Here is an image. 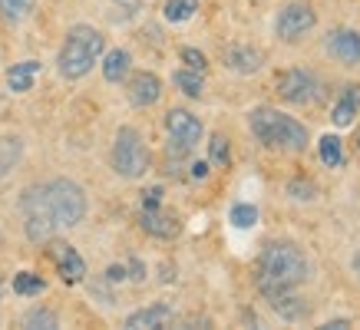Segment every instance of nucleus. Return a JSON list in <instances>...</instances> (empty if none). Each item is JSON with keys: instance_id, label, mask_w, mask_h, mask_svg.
<instances>
[{"instance_id": "nucleus-1", "label": "nucleus", "mask_w": 360, "mask_h": 330, "mask_svg": "<svg viewBox=\"0 0 360 330\" xmlns=\"http://www.w3.org/2000/svg\"><path fill=\"white\" fill-rule=\"evenodd\" d=\"M23 231L30 242H50L56 231L73 228L86 215V195L73 178H50L33 185L20 198Z\"/></svg>"}, {"instance_id": "nucleus-2", "label": "nucleus", "mask_w": 360, "mask_h": 330, "mask_svg": "<svg viewBox=\"0 0 360 330\" xmlns=\"http://www.w3.org/2000/svg\"><path fill=\"white\" fill-rule=\"evenodd\" d=\"M304 277H307V258L291 242L268 244L262 258H258V291L264 297L281 294V291H295L297 284H304Z\"/></svg>"}, {"instance_id": "nucleus-3", "label": "nucleus", "mask_w": 360, "mask_h": 330, "mask_svg": "<svg viewBox=\"0 0 360 330\" xmlns=\"http://www.w3.org/2000/svg\"><path fill=\"white\" fill-rule=\"evenodd\" d=\"M103 33L96 27H86V23H79L73 30L66 33L63 46H60V56H56V66H60V73L66 79H79L86 77L89 70L96 66V60L103 56Z\"/></svg>"}, {"instance_id": "nucleus-4", "label": "nucleus", "mask_w": 360, "mask_h": 330, "mask_svg": "<svg viewBox=\"0 0 360 330\" xmlns=\"http://www.w3.org/2000/svg\"><path fill=\"white\" fill-rule=\"evenodd\" d=\"M251 132L262 139L264 145L271 149H304L307 145V129L295 116H284V112L271 110V106H262L248 116Z\"/></svg>"}, {"instance_id": "nucleus-5", "label": "nucleus", "mask_w": 360, "mask_h": 330, "mask_svg": "<svg viewBox=\"0 0 360 330\" xmlns=\"http://www.w3.org/2000/svg\"><path fill=\"white\" fill-rule=\"evenodd\" d=\"M112 169L122 178H139L149 169V149L142 143V136L132 126H122L116 132V143H112Z\"/></svg>"}, {"instance_id": "nucleus-6", "label": "nucleus", "mask_w": 360, "mask_h": 330, "mask_svg": "<svg viewBox=\"0 0 360 330\" xmlns=\"http://www.w3.org/2000/svg\"><path fill=\"white\" fill-rule=\"evenodd\" d=\"M165 132H169V152L186 155L202 139V122L188 110H169L165 112Z\"/></svg>"}, {"instance_id": "nucleus-7", "label": "nucleus", "mask_w": 360, "mask_h": 330, "mask_svg": "<svg viewBox=\"0 0 360 330\" xmlns=\"http://www.w3.org/2000/svg\"><path fill=\"white\" fill-rule=\"evenodd\" d=\"M278 93H281V99L295 103V106H311V103H317V99L324 96V86L307 70H288L278 79Z\"/></svg>"}, {"instance_id": "nucleus-8", "label": "nucleus", "mask_w": 360, "mask_h": 330, "mask_svg": "<svg viewBox=\"0 0 360 330\" xmlns=\"http://www.w3.org/2000/svg\"><path fill=\"white\" fill-rule=\"evenodd\" d=\"M317 23V13L307 7V4H288L281 13H278V23H274V30L281 37L284 44H295L297 37H304V33L314 30Z\"/></svg>"}, {"instance_id": "nucleus-9", "label": "nucleus", "mask_w": 360, "mask_h": 330, "mask_svg": "<svg viewBox=\"0 0 360 330\" xmlns=\"http://www.w3.org/2000/svg\"><path fill=\"white\" fill-rule=\"evenodd\" d=\"M324 50H328L338 63L344 66H360V33L357 30H347V27H340V30H330L328 40H324Z\"/></svg>"}, {"instance_id": "nucleus-10", "label": "nucleus", "mask_w": 360, "mask_h": 330, "mask_svg": "<svg viewBox=\"0 0 360 330\" xmlns=\"http://www.w3.org/2000/svg\"><path fill=\"white\" fill-rule=\"evenodd\" d=\"M50 258L56 261L60 277H63L66 284H77V281H83V275H86V261L79 258V251L73 248V244L53 242V238H50Z\"/></svg>"}, {"instance_id": "nucleus-11", "label": "nucleus", "mask_w": 360, "mask_h": 330, "mask_svg": "<svg viewBox=\"0 0 360 330\" xmlns=\"http://www.w3.org/2000/svg\"><path fill=\"white\" fill-rule=\"evenodd\" d=\"M139 225L146 235H153V238H172L175 231H179V221H175V215H169V211H162V205H142L139 211Z\"/></svg>"}, {"instance_id": "nucleus-12", "label": "nucleus", "mask_w": 360, "mask_h": 330, "mask_svg": "<svg viewBox=\"0 0 360 330\" xmlns=\"http://www.w3.org/2000/svg\"><path fill=\"white\" fill-rule=\"evenodd\" d=\"M162 96V79L155 77V73H136V77L129 79V103L132 106H153L155 99Z\"/></svg>"}, {"instance_id": "nucleus-13", "label": "nucleus", "mask_w": 360, "mask_h": 330, "mask_svg": "<svg viewBox=\"0 0 360 330\" xmlns=\"http://www.w3.org/2000/svg\"><path fill=\"white\" fill-rule=\"evenodd\" d=\"M225 63H229L231 73H241V77H251L264 66V53L255 50V46H229L225 50Z\"/></svg>"}, {"instance_id": "nucleus-14", "label": "nucleus", "mask_w": 360, "mask_h": 330, "mask_svg": "<svg viewBox=\"0 0 360 330\" xmlns=\"http://www.w3.org/2000/svg\"><path fill=\"white\" fill-rule=\"evenodd\" d=\"M169 317H172V308H169V304H153V308L132 310L122 327L126 330H153V327H162Z\"/></svg>"}, {"instance_id": "nucleus-15", "label": "nucleus", "mask_w": 360, "mask_h": 330, "mask_svg": "<svg viewBox=\"0 0 360 330\" xmlns=\"http://www.w3.org/2000/svg\"><path fill=\"white\" fill-rule=\"evenodd\" d=\"M360 110V86H354V83H347V86L340 89V99L334 103V112H330V119H334V126H350L354 122V116H357Z\"/></svg>"}, {"instance_id": "nucleus-16", "label": "nucleus", "mask_w": 360, "mask_h": 330, "mask_svg": "<svg viewBox=\"0 0 360 330\" xmlns=\"http://www.w3.org/2000/svg\"><path fill=\"white\" fill-rule=\"evenodd\" d=\"M268 304H271V310H278L284 320H304L307 317V304L301 301V297H295V291H281V294H271L268 297Z\"/></svg>"}, {"instance_id": "nucleus-17", "label": "nucleus", "mask_w": 360, "mask_h": 330, "mask_svg": "<svg viewBox=\"0 0 360 330\" xmlns=\"http://www.w3.org/2000/svg\"><path fill=\"white\" fill-rule=\"evenodd\" d=\"M40 73V63L37 60H23V63H13L11 70H7V86L13 89V93H27V89L33 86V77Z\"/></svg>"}, {"instance_id": "nucleus-18", "label": "nucleus", "mask_w": 360, "mask_h": 330, "mask_svg": "<svg viewBox=\"0 0 360 330\" xmlns=\"http://www.w3.org/2000/svg\"><path fill=\"white\" fill-rule=\"evenodd\" d=\"M126 73H129V53L126 50H110L106 60H103V77L110 83H120Z\"/></svg>"}, {"instance_id": "nucleus-19", "label": "nucleus", "mask_w": 360, "mask_h": 330, "mask_svg": "<svg viewBox=\"0 0 360 330\" xmlns=\"http://www.w3.org/2000/svg\"><path fill=\"white\" fill-rule=\"evenodd\" d=\"M195 11H198V0H165L162 17L169 23H186Z\"/></svg>"}, {"instance_id": "nucleus-20", "label": "nucleus", "mask_w": 360, "mask_h": 330, "mask_svg": "<svg viewBox=\"0 0 360 330\" xmlns=\"http://www.w3.org/2000/svg\"><path fill=\"white\" fill-rule=\"evenodd\" d=\"M317 152H321V162L330 165V169H338V165L344 162V149H340L338 136H324V139L317 143Z\"/></svg>"}, {"instance_id": "nucleus-21", "label": "nucleus", "mask_w": 360, "mask_h": 330, "mask_svg": "<svg viewBox=\"0 0 360 330\" xmlns=\"http://www.w3.org/2000/svg\"><path fill=\"white\" fill-rule=\"evenodd\" d=\"M33 7H37V0H0V13L13 23L27 20V17L33 13Z\"/></svg>"}, {"instance_id": "nucleus-22", "label": "nucleus", "mask_w": 360, "mask_h": 330, "mask_svg": "<svg viewBox=\"0 0 360 330\" xmlns=\"http://www.w3.org/2000/svg\"><path fill=\"white\" fill-rule=\"evenodd\" d=\"M44 277L40 275H33V271H20V275L13 277V291L23 297H30V294H44Z\"/></svg>"}, {"instance_id": "nucleus-23", "label": "nucleus", "mask_w": 360, "mask_h": 330, "mask_svg": "<svg viewBox=\"0 0 360 330\" xmlns=\"http://www.w3.org/2000/svg\"><path fill=\"white\" fill-rule=\"evenodd\" d=\"M172 79L186 96H202V73H198V70H179Z\"/></svg>"}, {"instance_id": "nucleus-24", "label": "nucleus", "mask_w": 360, "mask_h": 330, "mask_svg": "<svg viewBox=\"0 0 360 330\" xmlns=\"http://www.w3.org/2000/svg\"><path fill=\"white\" fill-rule=\"evenodd\" d=\"M23 327H33V330H53L56 327V314L53 310H44V308H33L23 314Z\"/></svg>"}, {"instance_id": "nucleus-25", "label": "nucleus", "mask_w": 360, "mask_h": 330, "mask_svg": "<svg viewBox=\"0 0 360 330\" xmlns=\"http://www.w3.org/2000/svg\"><path fill=\"white\" fill-rule=\"evenodd\" d=\"M229 221L235 225V228H255V221H258V209H255V205H248V202H241V205H235V209H231Z\"/></svg>"}, {"instance_id": "nucleus-26", "label": "nucleus", "mask_w": 360, "mask_h": 330, "mask_svg": "<svg viewBox=\"0 0 360 330\" xmlns=\"http://www.w3.org/2000/svg\"><path fill=\"white\" fill-rule=\"evenodd\" d=\"M288 192H291V198H297V202H311V198H317V185L314 182H307V178H295V182L288 185Z\"/></svg>"}, {"instance_id": "nucleus-27", "label": "nucleus", "mask_w": 360, "mask_h": 330, "mask_svg": "<svg viewBox=\"0 0 360 330\" xmlns=\"http://www.w3.org/2000/svg\"><path fill=\"white\" fill-rule=\"evenodd\" d=\"M208 155H212V162L215 165H225L229 162V139H225V136H212V143H208Z\"/></svg>"}, {"instance_id": "nucleus-28", "label": "nucleus", "mask_w": 360, "mask_h": 330, "mask_svg": "<svg viewBox=\"0 0 360 330\" xmlns=\"http://www.w3.org/2000/svg\"><path fill=\"white\" fill-rule=\"evenodd\" d=\"M182 60H186V66L188 70H198V73H205V56L198 53V50H192V46H186V50H182Z\"/></svg>"}, {"instance_id": "nucleus-29", "label": "nucleus", "mask_w": 360, "mask_h": 330, "mask_svg": "<svg viewBox=\"0 0 360 330\" xmlns=\"http://www.w3.org/2000/svg\"><path fill=\"white\" fill-rule=\"evenodd\" d=\"M142 205L149 209V205H162V188H146L142 192Z\"/></svg>"}, {"instance_id": "nucleus-30", "label": "nucleus", "mask_w": 360, "mask_h": 330, "mask_svg": "<svg viewBox=\"0 0 360 330\" xmlns=\"http://www.w3.org/2000/svg\"><path fill=\"white\" fill-rule=\"evenodd\" d=\"M208 176V165L205 162H195L192 165V178H205Z\"/></svg>"}, {"instance_id": "nucleus-31", "label": "nucleus", "mask_w": 360, "mask_h": 330, "mask_svg": "<svg viewBox=\"0 0 360 330\" xmlns=\"http://www.w3.org/2000/svg\"><path fill=\"white\" fill-rule=\"evenodd\" d=\"M106 277H110V281H122V277H126V271H122V268H116V264H112L110 271H106Z\"/></svg>"}, {"instance_id": "nucleus-32", "label": "nucleus", "mask_w": 360, "mask_h": 330, "mask_svg": "<svg viewBox=\"0 0 360 330\" xmlns=\"http://www.w3.org/2000/svg\"><path fill=\"white\" fill-rule=\"evenodd\" d=\"M324 327H330V330H347V327H350V320H328Z\"/></svg>"}, {"instance_id": "nucleus-33", "label": "nucleus", "mask_w": 360, "mask_h": 330, "mask_svg": "<svg viewBox=\"0 0 360 330\" xmlns=\"http://www.w3.org/2000/svg\"><path fill=\"white\" fill-rule=\"evenodd\" d=\"M132 277H136V281H142V264L139 261H132Z\"/></svg>"}, {"instance_id": "nucleus-34", "label": "nucleus", "mask_w": 360, "mask_h": 330, "mask_svg": "<svg viewBox=\"0 0 360 330\" xmlns=\"http://www.w3.org/2000/svg\"><path fill=\"white\" fill-rule=\"evenodd\" d=\"M354 271H357V275H360V251L354 254Z\"/></svg>"}, {"instance_id": "nucleus-35", "label": "nucleus", "mask_w": 360, "mask_h": 330, "mask_svg": "<svg viewBox=\"0 0 360 330\" xmlns=\"http://www.w3.org/2000/svg\"><path fill=\"white\" fill-rule=\"evenodd\" d=\"M357 149H360V136H357Z\"/></svg>"}, {"instance_id": "nucleus-36", "label": "nucleus", "mask_w": 360, "mask_h": 330, "mask_svg": "<svg viewBox=\"0 0 360 330\" xmlns=\"http://www.w3.org/2000/svg\"><path fill=\"white\" fill-rule=\"evenodd\" d=\"M0 291H4V281H0Z\"/></svg>"}]
</instances>
